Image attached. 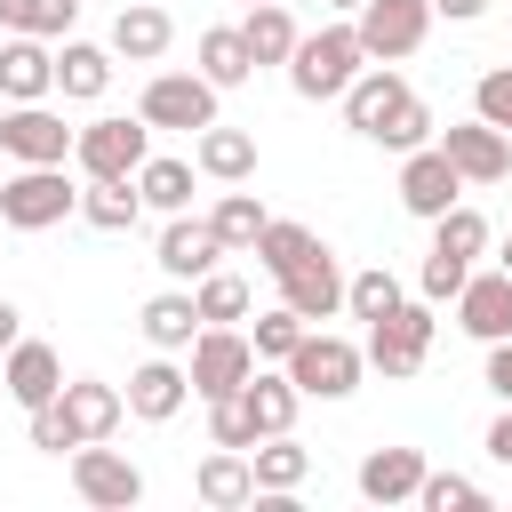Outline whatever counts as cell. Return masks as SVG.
<instances>
[{
  "label": "cell",
  "mask_w": 512,
  "mask_h": 512,
  "mask_svg": "<svg viewBox=\"0 0 512 512\" xmlns=\"http://www.w3.org/2000/svg\"><path fill=\"white\" fill-rule=\"evenodd\" d=\"M64 416H72V432L80 440H112L120 432V416H128V392L120 384H104V376H64Z\"/></svg>",
  "instance_id": "d6986e66"
},
{
  "label": "cell",
  "mask_w": 512,
  "mask_h": 512,
  "mask_svg": "<svg viewBox=\"0 0 512 512\" xmlns=\"http://www.w3.org/2000/svg\"><path fill=\"white\" fill-rule=\"evenodd\" d=\"M208 224H216V240L240 256V248H256V232H264L272 216H264V200H256V192H224V200L208 208Z\"/></svg>",
  "instance_id": "836d02e7"
},
{
  "label": "cell",
  "mask_w": 512,
  "mask_h": 512,
  "mask_svg": "<svg viewBox=\"0 0 512 512\" xmlns=\"http://www.w3.org/2000/svg\"><path fill=\"white\" fill-rule=\"evenodd\" d=\"M408 96H416V88L400 80V64H368V72H360V80H352V88H344L336 104H344V128L376 144V136H384V120H392V112H400Z\"/></svg>",
  "instance_id": "5bb4252c"
},
{
  "label": "cell",
  "mask_w": 512,
  "mask_h": 512,
  "mask_svg": "<svg viewBox=\"0 0 512 512\" xmlns=\"http://www.w3.org/2000/svg\"><path fill=\"white\" fill-rule=\"evenodd\" d=\"M440 152L456 160L464 184H504V176H512V136L488 128L480 112H472V120H448V128H440Z\"/></svg>",
  "instance_id": "7c38bea8"
},
{
  "label": "cell",
  "mask_w": 512,
  "mask_h": 512,
  "mask_svg": "<svg viewBox=\"0 0 512 512\" xmlns=\"http://www.w3.org/2000/svg\"><path fill=\"white\" fill-rule=\"evenodd\" d=\"M192 496H200V504H216V512L256 504V464H248V448H216V456H200Z\"/></svg>",
  "instance_id": "d4e9b609"
},
{
  "label": "cell",
  "mask_w": 512,
  "mask_h": 512,
  "mask_svg": "<svg viewBox=\"0 0 512 512\" xmlns=\"http://www.w3.org/2000/svg\"><path fill=\"white\" fill-rule=\"evenodd\" d=\"M0 112H8V96H0Z\"/></svg>",
  "instance_id": "f5cc1de1"
},
{
  "label": "cell",
  "mask_w": 512,
  "mask_h": 512,
  "mask_svg": "<svg viewBox=\"0 0 512 512\" xmlns=\"http://www.w3.org/2000/svg\"><path fill=\"white\" fill-rule=\"evenodd\" d=\"M416 504H424V512H480V504H488V488H480V480H464V472H424Z\"/></svg>",
  "instance_id": "f35d334b"
},
{
  "label": "cell",
  "mask_w": 512,
  "mask_h": 512,
  "mask_svg": "<svg viewBox=\"0 0 512 512\" xmlns=\"http://www.w3.org/2000/svg\"><path fill=\"white\" fill-rule=\"evenodd\" d=\"M184 376H192L200 400H224V392H240V384L256 376V344H248L240 328H200L192 352H184Z\"/></svg>",
  "instance_id": "52a82bcc"
},
{
  "label": "cell",
  "mask_w": 512,
  "mask_h": 512,
  "mask_svg": "<svg viewBox=\"0 0 512 512\" xmlns=\"http://www.w3.org/2000/svg\"><path fill=\"white\" fill-rule=\"evenodd\" d=\"M0 392L32 416V408H48L56 392H64V360H56V344H40V336H24L8 360H0Z\"/></svg>",
  "instance_id": "2e32d148"
},
{
  "label": "cell",
  "mask_w": 512,
  "mask_h": 512,
  "mask_svg": "<svg viewBox=\"0 0 512 512\" xmlns=\"http://www.w3.org/2000/svg\"><path fill=\"white\" fill-rule=\"evenodd\" d=\"M192 168H200V176H216V184H248V176H256V136H248V128L208 120V128L192 136Z\"/></svg>",
  "instance_id": "cb8c5ba5"
},
{
  "label": "cell",
  "mask_w": 512,
  "mask_h": 512,
  "mask_svg": "<svg viewBox=\"0 0 512 512\" xmlns=\"http://www.w3.org/2000/svg\"><path fill=\"white\" fill-rule=\"evenodd\" d=\"M304 328H312V320H304L296 304H272V312H256L248 344H256V360H280V368H288V352L304 344Z\"/></svg>",
  "instance_id": "74e56055"
},
{
  "label": "cell",
  "mask_w": 512,
  "mask_h": 512,
  "mask_svg": "<svg viewBox=\"0 0 512 512\" xmlns=\"http://www.w3.org/2000/svg\"><path fill=\"white\" fill-rule=\"evenodd\" d=\"M168 40H176V24H168L160 0H128V8L112 16V56H128V64H160Z\"/></svg>",
  "instance_id": "603a6c76"
},
{
  "label": "cell",
  "mask_w": 512,
  "mask_h": 512,
  "mask_svg": "<svg viewBox=\"0 0 512 512\" xmlns=\"http://www.w3.org/2000/svg\"><path fill=\"white\" fill-rule=\"evenodd\" d=\"M472 280V264L464 256H440V248H424V272H416V288L432 296V304H456V288Z\"/></svg>",
  "instance_id": "b9f144b4"
},
{
  "label": "cell",
  "mask_w": 512,
  "mask_h": 512,
  "mask_svg": "<svg viewBox=\"0 0 512 512\" xmlns=\"http://www.w3.org/2000/svg\"><path fill=\"white\" fill-rule=\"evenodd\" d=\"M72 488H80V504H96V512L144 504V472H136L120 448H104V440H80V448H72Z\"/></svg>",
  "instance_id": "9c48e42d"
},
{
  "label": "cell",
  "mask_w": 512,
  "mask_h": 512,
  "mask_svg": "<svg viewBox=\"0 0 512 512\" xmlns=\"http://www.w3.org/2000/svg\"><path fill=\"white\" fill-rule=\"evenodd\" d=\"M328 8H336V16H360V8H368V0H328Z\"/></svg>",
  "instance_id": "681fc988"
},
{
  "label": "cell",
  "mask_w": 512,
  "mask_h": 512,
  "mask_svg": "<svg viewBox=\"0 0 512 512\" xmlns=\"http://www.w3.org/2000/svg\"><path fill=\"white\" fill-rule=\"evenodd\" d=\"M0 96H8V104L56 96V48L32 40V32H8V40H0Z\"/></svg>",
  "instance_id": "ac0fdd59"
},
{
  "label": "cell",
  "mask_w": 512,
  "mask_h": 512,
  "mask_svg": "<svg viewBox=\"0 0 512 512\" xmlns=\"http://www.w3.org/2000/svg\"><path fill=\"white\" fill-rule=\"evenodd\" d=\"M184 400H192V376H184L168 352H152V360L128 376V416H144V424H168Z\"/></svg>",
  "instance_id": "7402d4cb"
},
{
  "label": "cell",
  "mask_w": 512,
  "mask_h": 512,
  "mask_svg": "<svg viewBox=\"0 0 512 512\" xmlns=\"http://www.w3.org/2000/svg\"><path fill=\"white\" fill-rule=\"evenodd\" d=\"M432 248H440V256H464V264H472V256H488V216L456 200L448 216H432Z\"/></svg>",
  "instance_id": "d590c367"
},
{
  "label": "cell",
  "mask_w": 512,
  "mask_h": 512,
  "mask_svg": "<svg viewBox=\"0 0 512 512\" xmlns=\"http://www.w3.org/2000/svg\"><path fill=\"white\" fill-rule=\"evenodd\" d=\"M56 88H64L72 104H96V96L112 88V48H96V40H64V48H56Z\"/></svg>",
  "instance_id": "83f0119b"
},
{
  "label": "cell",
  "mask_w": 512,
  "mask_h": 512,
  "mask_svg": "<svg viewBox=\"0 0 512 512\" xmlns=\"http://www.w3.org/2000/svg\"><path fill=\"white\" fill-rule=\"evenodd\" d=\"M32 448H40V456H64V448H80V432H72V416H64V400H48V408H32Z\"/></svg>",
  "instance_id": "ee69618b"
},
{
  "label": "cell",
  "mask_w": 512,
  "mask_h": 512,
  "mask_svg": "<svg viewBox=\"0 0 512 512\" xmlns=\"http://www.w3.org/2000/svg\"><path fill=\"white\" fill-rule=\"evenodd\" d=\"M0 24L8 32H32V40H72L80 0H0Z\"/></svg>",
  "instance_id": "1f68e13d"
},
{
  "label": "cell",
  "mask_w": 512,
  "mask_h": 512,
  "mask_svg": "<svg viewBox=\"0 0 512 512\" xmlns=\"http://www.w3.org/2000/svg\"><path fill=\"white\" fill-rule=\"evenodd\" d=\"M488 392L512 408V336H496V344H488Z\"/></svg>",
  "instance_id": "f6af8a7d"
},
{
  "label": "cell",
  "mask_w": 512,
  "mask_h": 512,
  "mask_svg": "<svg viewBox=\"0 0 512 512\" xmlns=\"http://www.w3.org/2000/svg\"><path fill=\"white\" fill-rule=\"evenodd\" d=\"M312 248H320V232H312V224H288V216H272V224L256 232V248H248V256H256V264L280 280V272H296Z\"/></svg>",
  "instance_id": "4dcf8cb0"
},
{
  "label": "cell",
  "mask_w": 512,
  "mask_h": 512,
  "mask_svg": "<svg viewBox=\"0 0 512 512\" xmlns=\"http://www.w3.org/2000/svg\"><path fill=\"white\" fill-rule=\"evenodd\" d=\"M472 112H480L488 128H504V136H512V64L480 72V88H472Z\"/></svg>",
  "instance_id": "7bdbcfd3"
},
{
  "label": "cell",
  "mask_w": 512,
  "mask_h": 512,
  "mask_svg": "<svg viewBox=\"0 0 512 512\" xmlns=\"http://www.w3.org/2000/svg\"><path fill=\"white\" fill-rule=\"evenodd\" d=\"M72 160H80V176H136L144 160H152V120L136 112H104V120H88L80 136H72Z\"/></svg>",
  "instance_id": "5b68a950"
},
{
  "label": "cell",
  "mask_w": 512,
  "mask_h": 512,
  "mask_svg": "<svg viewBox=\"0 0 512 512\" xmlns=\"http://www.w3.org/2000/svg\"><path fill=\"white\" fill-rule=\"evenodd\" d=\"M360 72H368L360 24H320V32H304V40H296V56H288V88H296L304 104H328V96H344Z\"/></svg>",
  "instance_id": "6da1fadb"
},
{
  "label": "cell",
  "mask_w": 512,
  "mask_h": 512,
  "mask_svg": "<svg viewBox=\"0 0 512 512\" xmlns=\"http://www.w3.org/2000/svg\"><path fill=\"white\" fill-rule=\"evenodd\" d=\"M16 344H24V312H16V304H8V296H0V360H8V352H16Z\"/></svg>",
  "instance_id": "bcb514c9"
},
{
  "label": "cell",
  "mask_w": 512,
  "mask_h": 512,
  "mask_svg": "<svg viewBox=\"0 0 512 512\" xmlns=\"http://www.w3.org/2000/svg\"><path fill=\"white\" fill-rule=\"evenodd\" d=\"M432 16H448V24H472V16H488V0H432Z\"/></svg>",
  "instance_id": "7dc6e473"
},
{
  "label": "cell",
  "mask_w": 512,
  "mask_h": 512,
  "mask_svg": "<svg viewBox=\"0 0 512 512\" xmlns=\"http://www.w3.org/2000/svg\"><path fill=\"white\" fill-rule=\"evenodd\" d=\"M200 72H208L216 88H240V80H256L248 32H240V24H208V32H200Z\"/></svg>",
  "instance_id": "f546056e"
},
{
  "label": "cell",
  "mask_w": 512,
  "mask_h": 512,
  "mask_svg": "<svg viewBox=\"0 0 512 512\" xmlns=\"http://www.w3.org/2000/svg\"><path fill=\"white\" fill-rule=\"evenodd\" d=\"M424 448H368L360 456V496L368 504H416V488H424Z\"/></svg>",
  "instance_id": "ffe728a7"
},
{
  "label": "cell",
  "mask_w": 512,
  "mask_h": 512,
  "mask_svg": "<svg viewBox=\"0 0 512 512\" xmlns=\"http://www.w3.org/2000/svg\"><path fill=\"white\" fill-rule=\"evenodd\" d=\"M456 328H464L472 344L512 336V272H504V264H496V272H472V280L456 288Z\"/></svg>",
  "instance_id": "e0dca14e"
},
{
  "label": "cell",
  "mask_w": 512,
  "mask_h": 512,
  "mask_svg": "<svg viewBox=\"0 0 512 512\" xmlns=\"http://www.w3.org/2000/svg\"><path fill=\"white\" fill-rule=\"evenodd\" d=\"M72 136H80V128H64V112H48V96L0 112V152H8L16 168H56V160H72Z\"/></svg>",
  "instance_id": "ba28073f"
},
{
  "label": "cell",
  "mask_w": 512,
  "mask_h": 512,
  "mask_svg": "<svg viewBox=\"0 0 512 512\" xmlns=\"http://www.w3.org/2000/svg\"><path fill=\"white\" fill-rule=\"evenodd\" d=\"M248 8H264V0H248Z\"/></svg>",
  "instance_id": "816d5d0a"
},
{
  "label": "cell",
  "mask_w": 512,
  "mask_h": 512,
  "mask_svg": "<svg viewBox=\"0 0 512 512\" xmlns=\"http://www.w3.org/2000/svg\"><path fill=\"white\" fill-rule=\"evenodd\" d=\"M488 456H496V464H512V408L488 424Z\"/></svg>",
  "instance_id": "c3c4849f"
},
{
  "label": "cell",
  "mask_w": 512,
  "mask_h": 512,
  "mask_svg": "<svg viewBox=\"0 0 512 512\" xmlns=\"http://www.w3.org/2000/svg\"><path fill=\"white\" fill-rule=\"evenodd\" d=\"M64 216H80V192H72L64 160H56V168H16V176H0V224H8V232H48V224H64Z\"/></svg>",
  "instance_id": "3957f363"
},
{
  "label": "cell",
  "mask_w": 512,
  "mask_h": 512,
  "mask_svg": "<svg viewBox=\"0 0 512 512\" xmlns=\"http://www.w3.org/2000/svg\"><path fill=\"white\" fill-rule=\"evenodd\" d=\"M192 304H200V320H208V328H232V320H248V280L216 264L208 280H192Z\"/></svg>",
  "instance_id": "e575fe53"
},
{
  "label": "cell",
  "mask_w": 512,
  "mask_h": 512,
  "mask_svg": "<svg viewBox=\"0 0 512 512\" xmlns=\"http://www.w3.org/2000/svg\"><path fill=\"white\" fill-rule=\"evenodd\" d=\"M384 152H416V144H432V104L424 96H408L392 120H384V136H376Z\"/></svg>",
  "instance_id": "60d3db41"
},
{
  "label": "cell",
  "mask_w": 512,
  "mask_h": 512,
  "mask_svg": "<svg viewBox=\"0 0 512 512\" xmlns=\"http://www.w3.org/2000/svg\"><path fill=\"white\" fill-rule=\"evenodd\" d=\"M216 80L208 72H152L144 80V96H136V112L152 120V128H184V136H200L208 120H216Z\"/></svg>",
  "instance_id": "8992f818"
},
{
  "label": "cell",
  "mask_w": 512,
  "mask_h": 512,
  "mask_svg": "<svg viewBox=\"0 0 512 512\" xmlns=\"http://www.w3.org/2000/svg\"><path fill=\"white\" fill-rule=\"evenodd\" d=\"M240 32H248V56H256V72H264V64H288V56H296V40H304V32H296V16H288V0H264V8H248V16H240Z\"/></svg>",
  "instance_id": "f1b7e54d"
},
{
  "label": "cell",
  "mask_w": 512,
  "mask_h": 512,
  "mask_svg": "<svg viewBox=\"0 0 512 512\" xmlns=\"http://www.w3.org/2000/svg\"><path fill=\"white\" fill-rule=\"evenodd\" d=\"M208 440H216V448H256V440H264L240 392H224V400H208Z\"/></svg>",
  "instance_id": "ab89813d"
},
{
  "label": "cell",
  "mask_w": 512,
  "mask_h": 512,
  "mask_svg": "<svg viewBox=\"0 0 512 512\" xmlns=\"http://www.w3.org/2000/svg\"><path fill=\"white\" fill-rule=\"evenodd\" d=\"M248 464H256V496H296V488L312 480V448H296V432L256 440V448H248Z\"/></svg>",
  "instance_id": "484cf974"
},
{
  "label": "cell",
  "mask_w": 512,
  "mask_h": 512,
  "mask_svg": "<svg viewBox=\"0 0 512 512\" xmlns=\"http://www.w3.org/2000/svg\"><path fill=\"white\" fill-rule=\"evenodd\" d=\"M280 304H296V312H304L312 328L344 312V264L328 256V240H320V248H312V256H304L296 272H280Z\"/></svg>",
  "instance_id": "9a60e30c"
},
{
  "label": "cell",
  "mask_w": 512,
  "mask_h": 512,
  "mask_svg": "<svg viewBox=\"0 0 512 512\" xmlns=\"http://www.w3.org/2000/svg\"><path fill=\"white\" fill-rule=\"evenodd\" d=\"M456 200H464V176H456V160L440 152V136L416 144V152H400V208H408V216L432 224V216H448Z\"/></svg>",
  "instance_id": "8fae6325"
},
{
  "label": "cell",
  "mask_w": 512,
  "mask_h": 512,
  "mask_svg": "<svg viewBox=\"0 0 512 512\" xmlns=\"http://www.w3.org/2000/svg\"><path fill=\"white\" fill-rule=\"evenodd\" d=\"M496 264H504V272H512V240H504V256H496Z\"/></svg>",
  "instance_id": "f907efd6"
},
{
  "label": "cell",
  "mask_w": 512,
  "mask_h": 512,
  "mask_svg": "<svg viewBox=\"0 0 512 512\" xmlns=\"http://www.w3.org/2000/svg\"><path fill=\"white\" fill-rule=\"evenodd\" d=\"M352 24H360L368 64H400V56L424 48V32H432V0H368Z\"/></svg>",
  "instance_id": "30bf717a"
},
{
  "label": "cell",
  "mask_w": 512,
  "mask_h": 512,
  "mask_svg": "<svg viewBox=\"0 0 512 512\" xmlns=\"http://www.w3.org/2000/svg\"><path fill=\"white\" fill-rule=\"evenodd\" d=\"M344 312L376 328L384 312H400V280H392L384 264H368V272H352V280H344Z\"/></svg>",
  "instance_id": "8d00e7d4"
},
{
  "label": "cell",
  "mask_w": 512,
  "mask_h": 512,
  "mask_svg": "<svg viewBox=\"0 0 512 512\" xmlns=\"http://www.w3.org/2000/svg\"><path fill=\"white\" fill-rule=\"evenodd\" d=\"M136 328H144V344H152V352H192V336H200L208 320H200L192 288L176 280V288H160V296H152V304L136 312Z\"/></svg>",
  "instance_id": "44dd1931"
},
{
  "label": "cell",
  "mask_w": 512,
  "mask_h": 512,
  "mask_svg": "<svg viewBox=\"0 0 512 512\" xmlns=\"http://www.w3.org/2000/svg\"><path fill=\"white\" fill-rule=\"evenodd\" d=\"M136 192H144V208L184 216V208H192V160H144V168H136Z\"/></svg>",
  "instance_id": "d6a6232c"
},
{
  "label": "cell",
  "mask_w": 512,
  "mask_h": 512,
  "mask_svg": "<svg viewBox=\"0 0 512 512\" xmlns=\"http://www.w3.org/2000/svg\"><path fill=\"white\" fill-rule=\"evenodd\" d=\"M136 216H144L136 176H88V192H80V224H96V232H136Z\"/></svg>",
  "instance_id": "4316f807"
},
{
  "label": "cell",
  "mask_w": 512,
  "mask_h": 512,
  "mask_svg": "<svg viewBox=\"0 0 512 512\" xmlns=\"http://www.w3.org/2000/svg\"><path fill=\"white\" fill-rule=\"evenodd\" d=\"M224 256H232V248L216 240V224H208V216H168V224H160V248H152V264H160L168 280H184V288H192V280H208Z\"/></svg>",
  "instance_id": "4fadbf2b"
},
{
  "label": "cell",
  "mask_w": 512,
  "mask_h": 512,
  "mask_svg": "<svg viewBox=\"0 0 512 512\" xmlns=\"http://www.w3.org/2000/svg\"><path fill=\"white\" fill-rule=\"evenodd\" d=\"M432 328H440V320H432V296H416V304L400 296V312H384V320L368 328V368H376L384 384H408V376L424 368V352H432Z\"/></svg>",
  "instance_id": "277c9868"
},
{
  "label": "cell",
  "mask_w": 512,
  "mask_h": 512,
  "mask_svg": "<svg viewBox=\"0 0 512 512\" xmlns=\"http://www.w3.org/2000/svg\"><path fill=\"white\" fill-rule=\"evenodd\" d=\"M288 376H296L304 400H344V392H360V376H368V344L328 336V328H304V344L288 352Z\"/></svg>",
  "instance_id": "7a4b0ae2"
}]
</instances>
